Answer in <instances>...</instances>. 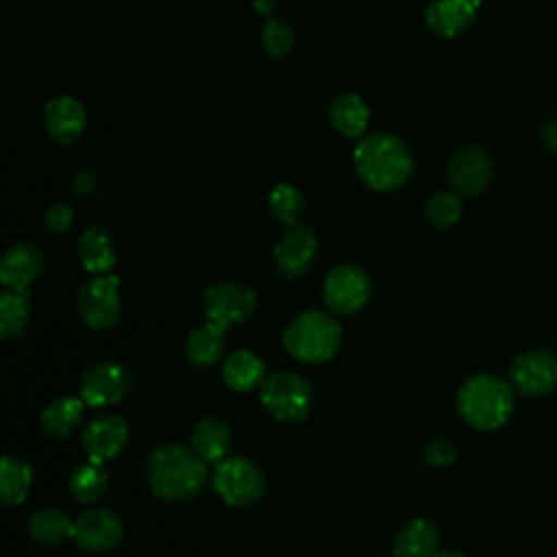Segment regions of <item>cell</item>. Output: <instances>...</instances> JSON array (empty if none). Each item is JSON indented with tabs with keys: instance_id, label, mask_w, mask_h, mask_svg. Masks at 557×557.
<instances>
[{
	"instance_id": "6da1fadb",
	"label": "cell",
	"mask_w": 557,
	"mask_h": 557,
	"mask_svg": "<svg viewBox=\"0 0 557 557\" xmlns=\"http://www.w3.org/2000/svg\"><path fill=\"white\" fill-rule=\"evenodd\" d=\"M146 479L154 496L183 503L191 500L207 483V463L181 444H159L148 455Z\"/></svg>"
},
{
	"instance_id": "7a4b0ae2",
	"label": "cell",
	"mask_w": 557,
	"mask_h": 557,
	"mask_svg": "<svg viewBox=\"0 0 557 557\" xmlns=\"http://www.w3.org/2000/svg\"><path fill=\"white\" fill-rule=\"evenodd\" d=\"M516 392L509 381L492 372H479L466 379L455 394L459 418L476 431H496L513 413Z\"/></svg>"
},
{
	"instance_id": "3957f363",
	"label": "cell",
	"mask_w": 557,
	"mask_h": 557,
	"mask_svg": "<svg viewBox=\"0 0 557 557\" xmlns=\"http://www.w3.org/2000/svg\"><path fill=\"white\" fill-rule=\"evenodd\" d=\"M359 178L374 191H392L405 185L413 172V157L407 144L389 133H374L359 139L352 152Z\"/></svg>"
},
{
	"instance_id": "277c9868",
	"label": "cell",
	"mask_w": 557,
	"mask_h": 557,
	"mask_svg": "<svg viewBox=\"0 0 557 557\" xmlns=\"http://www.w3.org/2000/svg\"><path fill=\"white\" fill-rule=\"evenodd\" d=\"M285 350L302 363H324L342 346V326L329 311H305L296 315L283 333Z\"/></svg>"
},
{
	"instance_id": "5b68a950",
	"label": "cell",
	"mask_w": 557,
	"mask_h": 557,
	"mask_svg": "<svg viewBox=\"0 0 557 557\" xmlns=\"http://www.w3.org/2000/svg\"><path fill=\"white\" fill-rule=\"evenodd\" d=\"M259 398L274 420L296 424L305 420L313 407V387L298 372L278 370L263 379Z\"/></svg>"
},
{
	"instance_id": "8992f818",
	"label": "cell",
	"mask_w": 557,
	"mask_h": 557,
	"mask_svg": "<svg viewBox=\"0 0 557 557\" xmlns=\"http://www.w3.org/2000/svg\"><path fill=\"white\" fill-rule=\"evenodd\" d=\"M213 490L231 507H248L265 492L263 472L244 457H224L211 476Z\"/></svg>"
},
{
	"instance_id": "52a82bcc",
	"label": "cell",
	"mask_w": 557,
	"mask_h": 557,
	"mask_svg": "<svg viewBox=\"0 0 557 557\" xmlns=\"http://www.w3.org/2000/svg\"><path fill=\"white\" fill-rule=\"evenodd\" d=\"M76 309L81 320L96 331L113 329L120 322V281L111 274H96L85 281L76 294Z\"/></svg>"
},
{
	"instance_id": "ba28073f",
	"label": "cell",
	"mask_w": 557,
	"mask_h": 557,
	"mask_svg": "<svg viewBox=\"0 0 557 557\" xmlns=\"http://www.w3.org/2000/svg\"><path fill=\"white\" fill-rule=\"evenodd\" d=\"M372 294V281L359 265L339 263L322 283V300L331 313L352 315L363 309Z\"/></svg>"
},
{
	"instance_id": "9c48e42d",
	"label": "cell",
	"mask_w": 557,
	"mask_h": 557,
	"mask_svg": "<svg viewBox=\"0 0 557 557\" xmlns=\"http://www.w3.org/2000/svg\"><path fill=\"white\" fill-rule=\"evenodd\" d=\"M257 307V294L244 285V283H215L207 287L202 294V313L207 322L220 326V329H231L235 324L246 322Z\"/></svg>"
},
{
	"instance_id": "30bf717a",
	"label": "cell",
	"mask_w": 557,
	"mask_h": 557,
	"mask_svg": "<svg viewBox=\"0 0 557 557\" xmlns=\"http://www.w3.org/2000/svg\"><path fill=\"white\" fill-rule=\"evenodd\" d=\"M513 392L527 398H542L557 389V355L548 348H531L520 352L509 368Z\"/></svg>"
},
{
	"instance_id": "8fae6325",
	"label": "cell",
	"mask_w": 557,
	"mask_h": 557,
	"mask_svg": "<svg viewBox=\"0 0 557 557\" xmlns=\"http://www.w3.org/2000/svg\"><path fill=\"white\" fill-rule=\"evenodd\" d=\"M133 387L131 372L120 361H98L85 370L78 385V398L87 407H111L126 398Z\"/></svg>"
},
{
	"instance_id": "7c38bea8",
	"label": "cell",
	"mask_w": 557,
	"mask_h": 557,
	"mask_svg": "<svg viewBox=\"0 0 557 557\" xmlns=\"http://www.w3.org/2000/svg\"><path fill=\"white\" fill-rule=\"evenodd\" d=\"M315 250L318 237L313 228L302 222L289 224L274 246V268L283 278H298L311 268Z\"/></svg>"
},
{
	"instance_id": "4fadbf2b",
	"label": "cell",
	"mask_w": 557,
	"mask_h": 557,
	"mask_svg": "<svg viewBox=\"0 0 557 557\" xmlns=\"http://www.w3.org/2000/svg\"><path fill=\"white\" fill-rule=\"evenodd\" d=\"M494 163L481 146H463L446 163V178L453 191L461 196L481 194L492 181Z\"/></svg>"
},
{
	"instance_id": "5bb4252c",
	"label": "cell",
	"mask_w": 557,
	"mask_h": 557,
	"mask_svg": "<svg viewBox=\"0 0 557 557\" xmlns=\"http://www.w3.org/2000/svg\"><path fill=\"white\" fill-rule=\"evenodd\" d=\"M124 527L111 509H89L74 520L72 540L85 553H109L122 540Z\"/></svg>"
},
{
	"instance_id": "9a60e30c",
	"label": "cell",
	"mask_w": 557,
	"mask_h": 557,
	"mask_svg": "<svg viewBox=\"0 0 557 557\" xmlns=\"http://www.w3.org/2000/svg\"><path fill=\"white\" fill-rule=\"evenodd\" d=\"M128 440V426L122 416L107 413L94 418L81 433L83 450L94 463H104L117 457Z\"/></svg>"
},
{
	"instance_id": "2e32d148",
	"label": "cell",
	"mask_w": 557,
	"mask_h": 557,
	"mask_svg": "<svg viewBox=\"0 0 557 557\" xmlns=\"http://www.w3.org/2000/svg\"><path fill=\"white\" fill-rule=\"evenodd\" d=\"M41 268V250L30 242H15L0 255V285L26 294Z\"/></svg>"
},
{
	"instance_id": "e0dca14e",
	"label": "cell",
	"mask_w": 557,
	"mask_h": 557,
	"mask_svg": "<svg viewBox=\"0 0 557 557\" xmlns=\"http://www.w3.org/2000/svg\"><path fill=\"white\" fill-rule=\"evenodd\" d=\"M87 124L83 104L72 96H57L44 107V126L57 144L76 141Z\"/></svg>"
},
{
	"instance_id": "ac0fdd59",
	"label": "cell",
	"mask_w": 557,
	"mask_h": 557,
	"mask_svg": "<svg viewBox=\"0 0 557 557\" xmlns=\"http://www.w3.org/2000/svg\"><path fill=\"white\" fill-rule=\"evenodd\" d=\"M479 0H433L426 7L424 20L433 35L437 37H457L461 35L476 15Z\"/></svg>"
},
{
	"instance_id": "d6986e66",
	"label": "cell",
	"mask_w": 557,
	"mask_h": 557,
	"mask_svg": "<svg viewBox=\"0 0 557 557\" xmlns=\"http://www.w3.org/2000/svg\"><path fill=\"white\" fill-rule=\"evenodd\" d=\"M440 529L429 518H413L405 522L392 542L394 557H435L440 550Z\"/></svg>"
},
{
	"instance_id": "ffe728a7",
	"label": "cell",
	"mask_w": 557,
	"mask_h": 557,
	"mask_svg": "<svg viewBox=\"0 0 557 557\" xmlns=\"http://www.w3.org/2000/svg\"><path fill=\"white\" fill-rule=\"evenodd\" d=\"M228 446H231V431L224 420L207 416L196 422L191 431V450L205 463L222 461L228 453Z\"/></svg>"
},
{
	"instance_id": "44dd1931",
	"label": "cell",
	"mask_w": 557,
	"mask_h": 557,
	"mask_svg": "<svg viewBox=\"0 0 557 557\" xmlns=\"http://www.w3.org/2000/svg\"><path fill=\"white\" fill-rule=\"evenodd\" d=\"M265 376V363L261 357L246 348L231 352L222 363V379L235 392H248L261 385Z\"/></svg>"
},
{
	"instance_id": "7402d4cb",
	"label": "cell",
	"mask_w": 557,
	"mask_h": 557,
	"mask_svg": "<svg viewBox=\"0 0 557 557\" xmlns=\"http://www.w3.org/2000/svg\"><path fill=\"white\" fill-rule=\"evenodd\" d=\"M329 120L337 133H342L348 139H359L366 133L370 111L366 102L350 91L337 94L329 109Z\"/></svg>"
},
{
	"instance_id": "603a6c76",
	"label": "cell",
	"mask_w": 557,
	"mask_h": 557,
	"mask_svg": "<svg viewBox=\"0 0 557 557\" xmlns=\"http://www.w3.org/2000/svg\"><path fill=\"white\" fill-rule=\"evenodd\" d=\"M78 259L87 272L107 274L115 263V248L111 235L102 226H89L78 237Z\"/></svg>"
},
{
	"instance_id": "cb8c5ba5",
	"label": "cell",
	"mask_w": 557,
	"mask_h": 557,
	"mask_svg": "<svg viewBox=\"0 0 557 557\" xmlns=\"http://www.w3.org/2000/svg\"><path fill=\"white\" fill-rule=\"evenodd\" d=\"M83 409H85V403L74 396H63L52 400L41 411V418H39L44 433L52 440H67L81 424Z\"/></svg>"
},
{
	"instance_id": "d4e9b609",
	"label": "cell",
	"mask_w": 557,
	"mask_h": 557,
	"mask_svg": "<svg viewBox=\"0 0 557 557\" xmlns=\"http://www.w3.org/2000/svg\"><path fill=\"white\" fill-rule=\"evenodd\" d=\"M224 329L205 322L200 326H196L185 342V355L189 359V363L198 366V368H209L213 363L220 361L222 352H224Z\"/></svg>"
},
{
	"instance_id": "484cf974",
	"label": "cell",
	"mask_w": 557,
	"mask_h": 557,
	"mask_svg": "<svg viewBox=\"0 0 557 557\" xmlns=\"http://www.w3.org/2000/svg\"><path fill=\"white\" fill-rule=\"evenodd\" d=\"M33 485V468L15 455L0 457V505H20Z\"/></svg>"
},
{
	"instance_id": "4316f807",
	"label": "cell",
	"mask_w": 557,
	"mask_h": 557,
	"mask_svg": "<svg viewBox=\"0 0 557 557\" xmlns=\"http://www.w3.org/2000/svg\"><path fill=\"white\" fill-rule=\"evenodd\" d=\"M74 520H70L61 509H37L28 518V535L44 546H54L65 540H72Z\"/></svg>"
},
{
	"instance_id": "83f0119b",
	"label": "cell",
	"mask_w": 557,
	"mask_h": 557,
	"mask_svg": "<svg viewBox=\"0 0 557 557\" xmlns=\"http://www.w3.org/2000/svg\"><path fill=\"white\" fill-rule=\"evenodd\" d=\"M107 485H109L107 470L102 468V463H94V461L76 466L67 481L70 494L81 503H96L107 492Z\"/></svg>"
},
{
	"instance_id": "f1b7e54d",
	"label": "cell",
	"mask_w": 557,
	"mask_h": 557,
	"mask_svg": "<svg viewBox=\"0 0 557 557\" xmlns=\"http://www.w3.org/2000/svg\"><path fill=\"white\" fill-rule=\"evenodd\" d=\"M28 300L26 294L2 287L0 289V339H13L24 333L28 324Z\"/></svg>"
},
{
	"instance_id": "f546056e",
	"label": "cell",
	"mask_w": 557,
	"mask_h": 557,
	"mask_svg": "<svg viewBox=\"0 0 557 557\" xmlns=\"http://www.w3.org/2000/svg\"><path fill=\"white\" fill-rule=\"evenodd\" d=\"M461 213H463V202L459 194L453 189L435 191L433 196H429L424 205V218L437 231H446L455 226L461 220Z\"/></svg>"
},
{
	"instance_id": "4dcf8cb0",
	"label": "cell",
	"mask_w": 557,
	"mask_h": 557,
	"mask_svg": "<svg viewBox=\"0 0 557 557\" xmlns=\"http://www.w3.org/2000/svg\"><path fill=\"white\" fill-rule=\"evenodd\" d=\"M268 205L272 215L283 222V224H296L300 222L302 213H305V196L298 187L289 185V183H278L272 187L270 196H268Z\"/></svg>"
},
{
	"instance_id": "1f68e13d",
	"label": "cell",
	"mask_w": 557,
	"mask_h": 557,
	"mask_svg": "<svg viewBox=\"0 0 557 557\" xmlns=\"http://www.w3.org/2000/svg\"><path fill=\"white\" fill-rule=\"evenodd\" d=\"M261 44H263V50L270 54V57H283L292 50L294 46V30L289 24H285L283 20H276V17H270L265 24H263V30H261Z\"/></svg>"
},
{
	"instance_id": "d6a6232c",
	"label": "cell",
	"mask_w": 557,
	"mask_h": 557,
	"mask_svg": "<svg viewBox=\"0 0 557 557\" xmlns=\"http://www.w3.org/2000/svg\"><path fill=\"white\" fill-rule=\"evenodd\" d=\"M422 459L431 468H446L457 459V446L448 437H433L424 444Z\"/></svg>"
},
{
	"instance_id": "836d02e7",
	"label": "cell",
	"mask_w": 557,
	"mask_h": 557,
	"mask_svg": "<svg viewBox=\"0 0 557 557\" xmlns=\"http://www.w3.org/2000/svg\"><path fill=\"white\" fill-rule=\"evenodd\" d=\"M46 226L48 231L52 233H65L70 226H72V220H74V213H72V207L65 205V202H57L52 205L48 211H46Z\"/></svg>"
},
{
	"instance_id": "e575fe53",
	"label": "cell",
	"mask_w": 557,
	"mask_h": 557,
	"mask_svg": "<svg viewBox=\"0 0 557 557\" xmlns=\"http://www.w3.org/2000/svg\"><path fill=\"white\" fill-rule=\"evenodd\" d=\"M96 185V178L89 170H78L72 178V189L78 194V196H87Z\"/></svg>"
},
{
	"instance_id": "d590c367",
	"label": "cell",
	"mask_w": 557,
	"mask_h": 557,
	"mask_svg": "<svg viewBox=\"0 0 557 557\" xmlns=\"http://www.w3.org/2000/svg\"><path fill=\"white\" fill-rule=\"evenodd\" d=\"M542 144L550 152H557V117L546 120V124L542 126Z\"/></svg>"
},
{
	"instance_id": "8d00e7d4",
	"label": "cell",
	"mask_w": 557,
	"mask_h": 557,
	"mask_svg": "<svg viewBox=\"0 0 557 557\" xmlns=\"http://www.w3.org/2000/svg\"><path fill=\"white\" fill-rule=\"evenodd\" d=\"M252 7H255L261 15H270V13L274 11L276 2H274V0H252Z\"/></svg>"
},
{
	"instance_id": "74e56055",
	"label": "cell",
	"mask_w": 557,
	"mask_h": 557,
	"mask_svg": "<svg viewBox=\"0 0 557 557\" xmlns=\"http://www.w3.org/2000/svg\"><path fill=\"white\" fill-rule=\"evenodd\" d=\"M435 557H466V555L459 553V550H455V548H440V550L435 553Z\"/></svg>"
},
{
	"instance_id": "f35d334b",
	"label": "cell",
	"mask_w": 557,
	"mask_h": 557,
	"mask_svg": "<svg viewBox=\"0 0 557 557\" xmlns=\"http://www.w3.org/2000/svg\"><path fill=\"white\" fill-rule=\"evenodd\" d=\"M479 2H481V0H479Z\"/></svg>"
}]
</instances>
